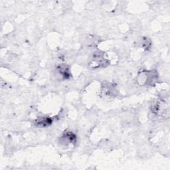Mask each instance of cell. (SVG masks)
Masks as SVG:
<instances>
[{
  "mask_svg": "<svg viewBox=\"0 0 170 170\" xmlns=\"http://www.w3.org/2000/svg\"><path fill=\"white\" fill-rule=\"evenodd\" d=\"M51 124V120L48 118H43V119L39 120L37 124L40 127H46Z\"/></svg>",
  "mask_w": 170,
  "mask_h": 170,
  "instance_id": "6da1fadb",
  "label": "cell"
}]
</instances>
